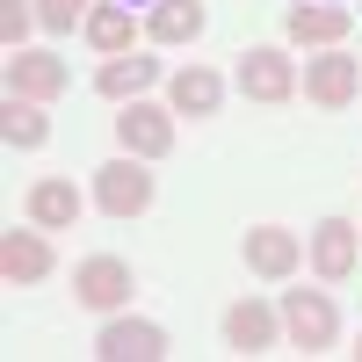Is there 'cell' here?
Instances as JSON below:
<instances>
[{"label": "cell", "instance_id": "cell-5", "mask_svg": "<svg viewBox=\"0 0 362 362\" xmlns=\"http://www.w3.org/2000/svg\"><path fill=\"white\" fill-rule=\"evenodd\" d=\"M116 145L124 153H138V160H167L174 153V109H160V102H124V116H116Z\"/></svg>", "mask_w": 362, "mask_h": 362}, {"label": "cell", "instance_id": "cell-6", "mask_svg": "<svg viewBox=\"0 0 362 362\" xmlns=\"http://www.w3.org/2000/svg\"><path fill=\"white\" fill-rule=\"evenodd\" d=\"M95 355L102 362H160L167 355V326L131 319V312H109V326L95 334Z\"/></svg>", "mask_w": 362, "mask_h": 362}, {"label": "cell", "instance_id": "cell-20", "mask_svg": "<svg viewBox=\"0 0 362 362\" xmlns=\"http://www.w3.org/2000/svg\"><path fill=\"white\" fill-rule=\"evenodd\" d=\"M37 29V0H0V44L22 51V37Z\"/></svg>", "mask_w": 362, "mask_h": 362}, {"label": "cell", "instance_id": "cell-12", "mask_svg": "<svg viewBox=\"0 0 362 362\" xmlns=\"http://www.w3.org/2000/svg\"><path fill=\"white\" fill-rule=\"evenodd\" d=\"M348 29H355V15L348 8H326V0H297V8L283 15V37L290 44H312V51H334Z\"/></svg>", "mask_w": 362, "mask_h": 362}, {"label": "cell", "instance_id": "cell-16", "mask_svg": "<svg viewBox=\"0 0 362 362\" xmlns=\"http://www.w3.org/2000/svg\"><path fill=\"white\" fill-rule=\"evenodd\" d=\"M203 0H153V15H145V37L153 44H167V51H181V44H196L203 37Z\"/></svg>", "mask_w": 362, "mask_h": 362}, {"label": "cell", "instance_id": "cell-2", "mask_svg": "<svg viewBox=\"0 0 362 362\" xmlns=\"http://www.w3.org/2000/svg\"><path fill=\"white\" fill-rule=\"evenodd\" d=\"M131 290H138V276H131V261H116V254H87L80 268H73V297L87 312H124L131 305Z\"/></svg>", "mask_w": 362, "mask_h": 362}, {"label": "cell", "instance_id": "cell-9", "mask_svg": "<svg viewBox=\"0 0 362 362\" xmlns=\"http://www.w3.org/2000/svg\"><path fill=\"white\" fill-rule=\"evenodd\" d=\"M355 261H362V225H355V218H326V225L312 232V276H319V283H348Z\"/></svg>", "mask_w": 362, "mask_h": 362}, {"label": "cell", "instance_id": "cell-17", "mask_svg": "<svg viewBox=\"0 0 362 362\" xmlns=\"http://www.w3.org/2000/svg\"><path fill=\"white\" fill-rule=\"evenodd\" d=\"M153 80H160V58H138V51H124V58H102L95 95H109V102H138Z\"/></svg>", "mask_w": 362, "mask_h": 362}, {"label": "cell", "instance_id": "cell-3", "mask_svg": "<svg viewBox=\"0 0 362 362\" xmlns=\"http://www.w3.org/2000/svg\"><path fill=\"white\" fill-rule=\"evenodd\" d=\"M239 95L247 102H268V109H283V102H297V66H290V51H276V44H254L247 58H239Z\"/></svg>", "mask_w": 362, "mask_h": 362}, {"label": "cell", "instance_id": "cell-13", "mask_svg": "<svg viewBox=\"0 0 362 362\" xmlns=\"http://www.w3.org/2000/svg\"><path fill=\"white\" fill-rule=\"evenodd\" d=\"M0 276H8V290H29V283L51 276V239H44V225L0 239Z\"/></svg>", "mask_w": 362, "mask_h": 362}, {"label": "cell", "instance_id": "cell-19", "mask_svg": "<svg viewBox=\"0 0 362 362\" xmlns=\"http://www.w3.org/2000/svg\"><path fill=\"white\" fill-rule=\"evenodd\" d=\"M0 138H8L15 153H37V145L51 138V116H44V102L8 95V102H0Z\"/></svg>", "mask_w": 362, "mask_h": 362}, {"label": "cell", "instance_id": "cell-21", "mask_svg": "<svg viewBox=\"0 0 362 362\" xmlns=\"http://www.w3.org/2000/svg\"><path fill=\"white\" fill-rule=\"evenodd\" d=\"M37 22L51 29V37H66L73 22H87V0H37Z\"/></svg>", "mask_w": 362, "mask_h": 362}, {"label": "cell", "instance_id": "cell-4", "mask_svg": "<svg viewBox=\"0 0 362 362\" xmlns=\"http://www.w3.org/2000/svg\"><path fill=\"white\" fill-rule=\"evenodd\" d=\"M95 203L109 218H145V210H153V174H145V160L124 153V160L95 167Z\"/></svg>", "mask_w": 362, "mask_h": 362}, {"label": "cell", "instance_id": "cell-8", "mask_svg": "<svg viewBox=\"0 0 362 362\" xmlns=\"http://www.w3.org/2000/svg\"><path fill=\"white\" fill-rule=\"evenodd\" d=\"M239 254H247V268H254L261 283H290L297 261H305V239L283 232V225H254L247 239H239Z\"/></svg>", "mask_w": 362, "mask_h": 362}, {"label": "cell", "instance_id": "cell-14", "mask_svg": "<svg viewBox=\"0 0 362 362\" xmlns=\"http://www.w3.org/2000/svg\"><path fill=\"white\" fill-rule=\"evenodd\" d=\"M218 102H225V80L210 73V66H181V73L167 80V109H174V116H189V124L218 116Z\"/></svg>", "mask_w": 362, "mask_h": 362}, {"label": "cell", "instance_id": "cell-22", "mask_svg": "<svg viewBox=\"0 0 362 362\" xmlns=\"http://www.w3.org/2000/svg\"><path fill=\"white\" fill-rule=\"evenodd\" d=\"M355 355H362V341H355Z\"/></svg>", "mask_w": 362, "mask_h": 362}, {"label": "cell", "instance_id": "cell-7", "mask_svg": "<svg viewBox=\"0 0 362 362\" xmlns=\"http://www.w3.org/2000/svg\"><path fill=\"white\" fill-rule=\"evenodd\" d=\"M297 87H305L312 109H348V102H362V66H355V58H341V44H334L326 58H312V66H305V80H297Z\"/></svg>", "mask_w": 362, "mask_h": 362}, {"label": "cell", "instance_id": "cell-15", "mask_svg": "<svg viewBox=\"0 0 362 362\" xmlns=\"http://www.w3.org/2000/svg\"><path fill=\"white\" fill-rule=\"evenodd\" d=\"M22 210H29V225H44V232H73L80 225V189H73L66 174H44Z\"/></svg>", "mask_w": 362, "mask_h": 362}, {"label": "cell", "instance_id": "cell-11", "mask_svg": "<svg viewBox=\"0 0 362 362\" xmlns=\"http://www.w3.org/2000/svg\"><path fill=\"white\" fill-rule=\"evenodd\" d=\"M66 58L51 51H8V95H29V102H58L66 95Z\"/></svg>", "mask_w": 362, "mask_h": 362}, {"label": "cell", "instance_id": "cell-10", "mask_svg": "<svg viewBox=\"0 0 362 362\" xmlns=\"http://www.w3.org/2000/svg\"><path fill=\"white\" fill-rule=\"evenodd\" d=\"M276 341H283V312H268L261 297H239L225 312V348L232 355H268Z\"/></svg>", "mask_w": 362, "mask_h": 362}, {"label": "cell", "instance_id": "cell-23", "mask_svg": "<svg viewBox=\"0 0 362 362\" xmlns=\"http://www.w3.org/2000/svg\"><path fill=\"white\" fill-rule=\"evenodd\" d=\"M124 8H131V0H124Z\"/></svg>", "mask_w": 362, "mask_h": 362}, {"label": "cell", "instance_id": "cell-1", "mask_svg": "<svg viewBox=\"0 0 362 362\" xmlns=\"http://www.w3.org/2000/svg\"><path fill=\"white\" fill-rule=\"evenodd\" d=\"M276 312H283V341L305 348V355H319V348L341 341V312H334V297H326V290H283Z\"/></svg>", "mask_w": 362, "mask_h": 362}, {"label": "cell", "instance_id": "cell-18", "mask_svg": "<svg viewBox=\"0 0 362 362\" xmlns=\"http://www.w3.org/2000/svg\"><path fill=\"white\" fill-rule=\"evenodd\" d=\"M87 44H95L102 58H124L131 44H138V22H131V8H124V0H102V8H87Z\"/></svg>", "mask_w": 362, "mask_h": 362}]
</instances>
